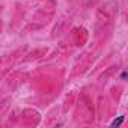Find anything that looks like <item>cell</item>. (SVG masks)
Wrapping results in <instances>:
<instances>
[{"label":"cell","mask_w":128,"mask_h":128,"mask_svg":"<svg viewBox=\"0 0 128 128\" xmlns=\"http://www.w3.org/2000/svg\"><path fill=\"white\" fill-rule=\"evenodd\" d=\"M124 122V116H119L118 119H114L113 122H112V126H118V125H120Z\"/></svg>","instance_id":"cell-1"},{"label":"cell","mask_w":128,"mask_h":128,"mask_svg":"<svg viewBox=\"0 0 128 128\" xmlns=\"http://www.w3.org/2000/svg\"><path fill=\"white\" fill-rule=\"evenodd\" d=\"M126 77H128V74H126V71H124V72L120 74V78H122V80H125Z\"/></svg>","instance_id":"cell-2"}]
</instances>
